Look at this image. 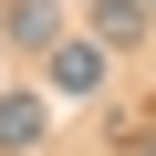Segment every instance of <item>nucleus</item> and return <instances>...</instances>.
Listing matches in <instances>:
<instances>
[{"label": "nucleus", "instance_id": "39448f33", "mask_svg": "<svg viewBox=\"0 0 156 156\" xmlns=\"http://www.w3.org/2000/svg\"><path fill=\"white\" fill-rule=\"evenodd\" d=\"M146 11H156V0H146Z\"/></svg>", "mask_w": 156, "mask_h": 156}, {"label": "nucleus", "instance_id": "20e7f679", "mask_svg": "<svg viewBox=\"0 0 156 156\" xmlns=\"http://www.w3.org/2000/svg\"><path fill=\"white\" fill-rule=\"evenodd\" d=\"M146 31V0H94V42H135Z\"/></svg>", "mask_w": 156, "mask_h": 156}, {"label": "nucleus", "instance_id": "7ed1b4c3", "mask_svg": "<svg viewBox=\"0 0 156 156\" xmlns=\"http://www.w3.org/2000/svg\"><path fill=\"white\" fill-rule=\"evenodd\" d=\"M0 31H11V42H62V11H52V0H11V21H0Z\"/></svg>", "mask_w": 156, "mask_h": 156}, {"label": "nucleus", "instance_id": "f03ea898", "mask_svg": "<svg viewBox=\"0 0 156 156\" xmlns=\"http://www.w3.org/2000/svg\"><path fill=\"white\" fill-rule=\"evenodd\" d=\"M42 146V94H0V156H31Z\"/></svg>", "mask_w": 156, "mask_h": 156}, {"label": "nucleus", "instance_id": "f257e3e1", "mask_svg": "<svg viewBox=\"0 0 156 156\" xmlns=\"http://www.w3.org/2000/svg\"><path fill=\"white\" fill-rule=\"evenodd\" d=\"M104 83V42H52V94H94Z\"/></svg>", "mask_w": 156, "mask_h": 156}]
</instances>
